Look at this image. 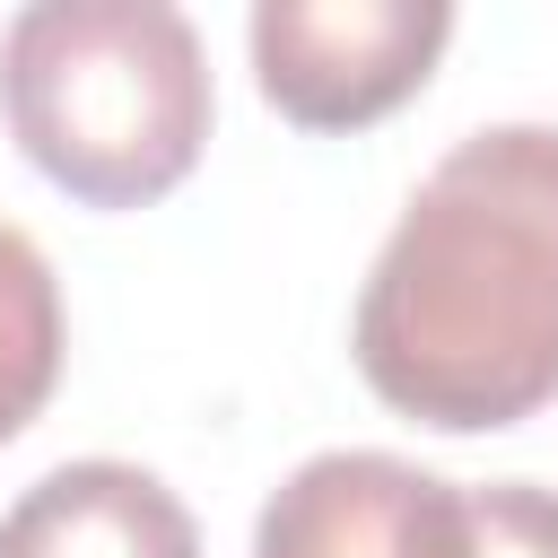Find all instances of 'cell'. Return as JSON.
Masks as SVG:
<instances>
[{"instance_id": "6da1fadb", "label": "cell", "mask_w": 558, "mask_h": 558, "mask_svg": "<svg viewBox=\"0 0 558 558\" xmlns=\"http://www.w3.org/2000/svg\"><path fill=\"white\" fill-rule=\"evenodd\" d=\"M384 410L480 436L558 401V122L453 140L401 201L349 323Z\"/></svg>"}, {"instance_id": "7a4b0ae2", "label": "cell", "mask_w": 558, "mask_h": 558, "mask_svg": "<svg viewBox=\"0 0 558 558\" xmlns=\"http://www.w3.org/2000/svg\"><path fill=\"white\" fill-rule=\"evenodd\" d=\"M0 113L87 209L166 201L209 140V52L174 0H35L0 35Z\"/></svg>"}, {"instance_id": "3957f363", "label": "cell", "mask_w": 558, "mask_h": 558, "mask_svg": "<svg viewBox=\"0 0 558 558\" xmlns=\"http://www.w3.org/2000/svg\"><path fill=\"white\" fill-rule=\"evenodd\" d=\"M253 78L296 131H366L410 105L453 44L445 0H262L244 17Z\"/></svg>"}, {"instance_id": "277c9868", "label": "cell", "mask_w": 558, "mask_h": 558, "mask_svg": "<svg viewBox=\"0 0 558 558\" xmlns=\"http://www.w3.org/2000/svg\"><path fill=\"white\" fill-rule=\"evenodd\" d=\"M253 558H471V488L340 445L270 488Z\"/></svg>"}, {"instance_id": "5b68a950", "label": "cell", "mask_w": 558, "mask_h": 558, "mask_svg": "<svg viewBox=\"0 0 558 558\" xmlns=\"http://www.w3.org/2000/svg\"><path fill=\"white\" fill-rule=\"evenodd\" d=\"M0 558H201L192 506L140 462H61L0 514Z\"/></svg>"}, {"instance_id": "8992f818", "label": "cell", "mask_w": 558, "mask_h": 558, "mask_svg": "<svg viewBox=\"0 0 558 558\" xmlns=\"http://www.w3.org/2000/svg\"><path fill=\"white\" fill-rule=\"evenodd\" d=\"M61 384V279L26 227L0 218V445Z\"/></svg>"}, {"instance_id": "52a82bcc", "label": "cell", "mask_w": 558, "mask_h": 558, "mask_svg": "<svg viewBox=\"0 0 558 558\" xmlns=\"http://www.w3.org/2000/svg\"><path fill=\"white\" fill-rule=\"evenodd\" d=\"M471 558H558V488L532 480L471 488Z\"/></svg>"}]
</instances>
